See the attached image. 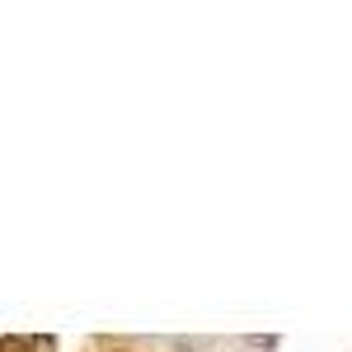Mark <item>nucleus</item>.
<instances>
[]
</instances>
